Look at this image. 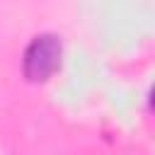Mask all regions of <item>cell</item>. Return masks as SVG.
Wrapping results in <instances>:
<instances>
[{
  "mask_svg": "<svg viewBox=\"0 0 155 155\" xmlns=\"http://www.w3.org/2000/svg\"><path fill=\"white\" fill-rule=\"evenodd\" d=\"M61 39L56 34H39L31 39V44L27 46L24 51V58H22V70H24V78L29 82H44L48 80L58 65H61Z\"/></svg>",
  "mask_w": 155,
  "mask_h": 155,
  "instance_id": "cell-1",
  "label": "cell"
},
{
  "mask_svg": "<svg viewBox=\"0 0 155 155\" xmlns=\"http://www.w3.org/2000/svg\"><path fill=\"white\" fill-rule=\"evenodd\" d=\"M150 107L155 109V85H153V90H150Z\"/></svg>",
  "mask_w": 155,
  "mask_h": 155,
  "instance_id": "cell-2",
  "label": "cell"
}]
</instances>
